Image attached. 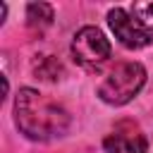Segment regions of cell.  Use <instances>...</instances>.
<instances>
[{"mask_svg":"<svg viewBox=\"0 0 153 153\" xmlns=\"http://www.w3.org/2000/svg\"><path fill=\"white\" fill-rule=\"evenodd\" d=\"M146 84V69L139 62H120L115 65L105 79L98 84V98L108 105H124L139 96Z\"/></svg>","mask_w":153,"mask_h":153,"instance_id":"7a4b0ae2","label":"cell"},{"mask_svg":"<svg viewBox=\"0 0 153 153\" xmlns=\"http://www.w3.org/2000/svg\"><path fill=\"white\" fill-rule=\"evenodd\" d=\"M72 57L76 65L96 69L110 57V41L98 26H84L72 38Z\"/></svg>","mask_w":153,"mask_h":153,"instance_id":"3957f363","label":"cell"},{"mask_svg":"<svg viewBox=\"0 0 153 153\" xmlns=\"http://www.w3.org/2000/svg\"><path fill=\"white\" fill-rule=\"evenodd\" d=\"M105 153H148L146 136L134 122H117L105 136Z\"/></svg>","mask_w":153,"mask_h":153,"instance_id":"5b68a950","label":"cell"},{"mask_svg":"<svg viewBox=\"0 0 153 153\" xmlns=\"http://www.w3.org/2000/svg\"><path fill=\"white\" fill-rule=\"evenodd\" d=\"M26 19H29V26L43 29L53 22V7L45 5V2H33V5L26 7Z\"/></svg>","mask_w":153,"mask_h":153,"instance_id":"52a82bcc","label":"cell"},{"mask_svg":"<svg viewBox=\"0 0 153 153\" xmlns=\"http://www.w3.org/2000/svg\"><path fill=\"white\" fill-rule=\"evenodd\" d=\"M14 122L33 141H50L69 129V112L36 88H22L14 100Z\"/></svg>","mask_w":153,"mask_h":153,"instance_id":"6da1fadb","label":"cell"},{"mask_svg":"<svg viewBox=\"0 0 153 153\" xmlns=\"http://www.w3.org/2000/svg\"><path fill=\"white\" fill-rule=\"evenodd\" d=\"M33 72L45 79V81H57L62 76V65L53 57V55H41L36 62H33Z\"/></svg>","mask_w":153,"mask_h":153,"instance_id":"8992f818","label":"cell"},{"mask_svg":"<svg viewBox=\"0 0 153 153\" xmlns=\"http://www.w3.org/2000/svg\"><path fill=\"white\" fill-rule=\"evenodd\" d=\"M131 14H134L148 31H153V2H134V5H131Z\"/></svg>","mask_w":153,"mask_h":153,"instance_id":"ba28073f","label":"cell"},{"mask_svg":"<svg viewBox=\"0 0 153 153\" xmlns=\"http://www.w3.org/2000/svg\"><path fill=\"white\" fill-rule=\"evenodd\" d=\"M108 24H110L115 38H117L124 48H129V50L146 48V45L153 41L151 31H148L134 14H129V12L122 10V7H115V10L108 12Z\"/></svg>","mask_w":153,"mask_h":153,"instance_id":"277c9868","label":"cell"}]
</instances>
